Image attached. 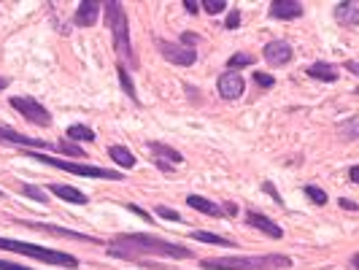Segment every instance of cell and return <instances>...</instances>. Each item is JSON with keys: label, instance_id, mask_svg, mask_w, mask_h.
<instances>
[{"label": "cell", "instance_id": "cell-24", "mask_svg": "<svg viewBox=\"0 0 359 270\" xmlns=\"http://www.w3.org/2000/svg\"><path fill=\"white\" fill-rule=\"evenodd\" d=\"M254 62H257V57H254V54L238 52V54H233V57L227 60V71L238 73L241 68H249V65H254Z\"/></svg>", "mask_w": 359, "mask_h": 270}, {"label": "cell", "instance_id": "cell-18", "mask_svg": "<svg viewBox=\"0 0 359 270\" xmlns=\"http://www.w3.org/2000/svg\"><path fill=\"white\" fill-rule=\"evenodd\" d=\"M108 157L116 165V170H133V168L138 165L135 154H133L127 146H108Z\"/></svg>", "mask_w": 359, "mask_h": 270}, {"label": "cell", "instance_id": "cell-16", "mask_svg": "<svg viewBox=\"0 0 359 270\" xmlns=\"http://www.w3.org/2000/svg\"><path fill=\"white\" fill-rule=\"evenodd\" d=\"M46 189L52 192L54 198L68 200V203H76V205H87V203H90V195L81 192V189H76V187H71V184H49Z\"/></svg>", "mask_w": 359, "mask_h": 270}, {"label": "cell", "instance_id": "cell-3", "mask_svg": "<svg viewBox=\"0 0 359 270\" xmlns=\"http://www.w3.org/2000/svg\"><path fill=\"white\" fill-rule=\"evenodd\" d=\"M292 259L287 254H262V257H205L200 270H287Z\"/></svg>", "mask_w": 359, "mask_h": 270}, {"label": "cell", "instance_id": "cell-37", "mask_svg": "<svg viewBox=\"0 0 359 270\" xmlns=\"http://www.w3.org/2000/svg\"><path fill=\"white\" fill-rule=\"evenodd\" d=\"M222 211H224V216H238V205L233 200H227V203H222Z\"/></svg>", "mask_w": 359, "mask_h": 270}, {"label": "cell", "instance_id": "cell-26", "mask_svg": "<svg viewBox=\"0 0 359 270\" xmlns=\"http://www.w3.org/2000/svg\"><path fill=\"white\" fill-rule=\"evenodd\" d=\"M22 195L30 200H36V203H41V205H46V192L41 189V187H33V184H22Z\"/></svg>", "mask_w": 359, "mask_h": 270}, {"label": "cell", "instance_id": "cell-32", "mask_svg": "<svg viewBox=\"0 0 359 270\" xmlns=\"http://www.w3.org/2000/svg\"><path fill=\"white\" fill-rule=\"evenodd\" d=\"M224 27H227V30H238V27H241V8H233V11H230V17H227V22H224Z\"/></svg>", "mask_w": 359, "mask_h": 270}, {"label": "cell", "instance_id": "cell-2", "mask_svg": "<svg viewBox=\"0 0 359 270\" xmlns=\"http://www.w3.org/2000/svg\"><path fill=\"white\" fill-rule=\"evenodd\" d=\"M103 11H106V25L111 30L114 52L119 54V62L125 60L130 68H138V57H135V49L130 43V25H127L125 6L119 0H108V3H103Z\"/></svg>", "mask_w": 359, "mask_h": 270}, {"label": "cell", "instance_id": "cell-12", "mask_svg": "<svg viewBox=\"0 0 359 270\" xmlns=\"http://www.w3.org/2000/svg\"><path fill=\"white\" fill-rule=\"evenodd\" d=\"M246 224L254 227V230H259L262 235L273 238V241H281V238H284V227H281L278 222H273L270 216L259 214V211H249V214H246Z\"/></svg>", "mask_w": 359, "mask_h": 270}, {"label": "cell", "instance_id": "cell-21", "mask_svg": "<svg viewBox=\"0 0 359 270\" xmlns=\"http://www.w3.org/2000/svg\"><path fill=\"white\" fill-rule=\"evenodd\" d=\"M192 241H200V243H211V246H224V249H238L233 238H224V235L216 233H205V230H195L192 233Z\"/></svg>", "mask_w": 359, "mask_h": 270}, {"label": "cell", "instance_id": "cell-22", "mask_svg": "<svg viewBox=\"0 0 359 270\" xmlns=\"http://www.w3.org/2000/svg\"><path fill=\"white\" fill-rule=\"evenodd\" d=\"M116 76H119V84H122V90H125V95L138 106L141 103V97H138V90H135V84H133V76H130V71H127L122 62H116Z\"/></svg>", "mask_w": 359, "mask_h": 270}, {"label": "cell", "instance_id": "cell-36", "mask_svg": "<svg viewBox=\"0 0 359 270\" xmlns=\"http://www.w3.org/2000/svg\"><path fill=\"white\" fill-rule=\"evenodd\" d=\"M127 208H130L133 214H138V216H141L144 222H151V216L146 214V211H144V208H141V205H135V203H127Z\"/></svg>", "mask_w": 359, "mask_h": 270}, {"label": "cell", "instance_id": "cell-29", "mask_svg": "<svg viewBox=\"0 0 359 270\" xmlns=\"http://www.w3.org/2000/svg\"><path fill=\"white\" fill-rule=\"evenodd\" d=\"M203 11H208L211 17H216V14L227 11V3H224V0H205V3H203Z\"/></svg>", "mask_w": 359, "mask_h": 270}, {"label": "cell", "instance_id": "cell-14", "mask_svg": "<svg viewBox=\"0 0 359 270\" xmlns=\"http://www.w3.org/2000/svg\"><path fill=\"white\" fill-rule=\"evenodd\" d=\"M268 14L273 19H281V22L300 19L303 17V3H297V0H273L268 8Z\"/></svg>", "mask_w": 359, "mask_h": 270}, {"label": "cell", "instance_id": "cell-38", "mask_svg": "<svg viewBox=\"0 0 359 270\" xmlns=\"http://www.w3.org/2000/svg\"><path fill=\"white\" fill-rule=\"evenodd\" d=\"M0 270H33V268H25V265H17V262H8V259H0Z\"/></svg>", "mask_w": 359, "mask_h": 270}, {"label": "cell", "instance_id": "cell-8", "mask_svg": "<svg viewBox=\"0 0 359 270\" xmlns=\"http://www.w3.org/2000/svg\"><path fill=\"white\" fill-rule=\"evenodd\" d=\"M0 144L8 146H19V149H30V151H54L52 141H38V138H30L25 133H19L14 127L0 125Z\"/></svg>", "mask_w": 359, "mask_h": 270}, {"label": "cell", "instance_id": "cell-17", "mask_svg": "<svg viewBox=\"0 0 359 270\" xmlns=\"http://www.w3.org/2000/svg\"><path fill=\"white\" fill-rule=\"evenodd\" d=\"M306 73L311 76V79H316V81H324V84H332V81H338V79H341L338 68H335L332 62H324V60L313 62V65H308Z\"/></svg>", "mask_w": 359, "mask_h": 270}, {"label": "cell", "instance_id": "cell-34", "mask_svg": "<svg viewBox=\"0 0 359 270\" xmlns=\"http://www.w3.org/2000/svg\"><path fill=\"white\" fill-rule=\"evenodd\" d=\"M181 6H184V11H187V14H192V17L200 14V3H195V0H184Z\"/></svg>", "mask_w": 359, "mask_h": 270}, {"label": "cell", "instance_id": "cell-11", "mask_svg": "<svg viewBox=\"0 0 359 270\" xmlns=\"http://www.w3.org/2000/svg\"><path fill=\"white\" fill-rule=\"evenodd\" d=\"M262 54H265V62H268L270 68H284V65L292 62V57H294L289 41H270V43H265Z\"/></svg>", "mask_w": 359, "mask_h": 270}, {"label": "cell", "instance_id": "cell-20", "mask_svg": "<svg viewBox=\"0 0 359 270\" xmlns=\"http://www.w3.org/2000/svg\"><path fill=\"white\" fill-rule=\"evenodd\" d=\"M335 19L346 27H357L359 25V6L357 3H338L335 6Z\"/></svg>", "mask_w": 359, "mask_h": 270}, {"label": "cell", "instance_id": "cell-28", "mask_svg": "<svg viewBox=\"0 0 359 270\" xmlns=\"http://www.w3.org/2000/svg\"><path fill=\"white\" fill-rule=\"evenodd\" d=\"M154 214L160 216V219H168V222H184V216H181L179 211L165 208V205H154Z\"/></svg>", "mask_w": 359, "mask_h": 270}, {"label": "cell", "instance_id": "cell-42", "mask_svg": "<svg viewBox=\"0 0 359 270\" xmlns=\"http://www.w3.org/2000/svg\"><path fill=\"white\" fill-rule=\"evenodd\" d=\"M8 84H11V81H8V79H6V76H0V92L6 90V87H8Z\"/></svg>", "mask_w": 359, "mask_h": 270}, {"label": "cell", "instance_id": "cell-19", "mask_svg": "<svg viewBox=\"0 0 359 270\" xmlns=\"http://www.w3.org/2000/svg\"><path fill=\"white\" fill-rule=\"evenodd\" d=\"M187 205H189V208H195L198 214L214 216V219H222V216H224L222 205H216L214 200L203 198V195H187Z\"/></svg>", "mask_w": 359, "mask_h": 270}, {"label": "cell", "instance_id": "cell-40", "mask_svg": "<svg viewBox=\"0 0 359 270\" xmlns=\"http://www.w3.org/2000/svg\"><path fill=\"white\" fill-rule=\"evenodd\" d=\"M346 71H348V73H354V76H357V73H359V65H357V62H354V60H348V62H346Z\"/></svg>", "mask_w": 359, "mask_h": 270}, {"label": "cell", "instance_id": "cell-33", "mask_svg": "<svg viewBox=\"0 0 359 270\" xmlns=\"http://www.w3.org/2000/svg\"><path fill=\"white\" fill-rule=\"evenodd\" d=\"M198 41H200V38L195 36L192 30H187V33H181V36H179L181 46H192V49H195V46H198Z\"/></svg>", "mask_w": 359, "mask_h": 270}, {"label": "cell", "instance_id": "cell-35", "mask_svg": "<svg viewBox=\"0 0 359 270\" xmlns=\"http://www.w3.org/2000/svg\"><path fill=\"white\" fill-rule=\"evenodd\" d=\"M338 205H341L343 211H351V214H354V211L359 208L357 203H354V200H348V198H341V200H338Z\"/></svg>", "mask_w": 359, "mask_h": 270}, {"label": "cell", "instance_id": "cell-7", "mask_svg": "<svg viewBox=\"0 0 359 270\" xmlns=\"http://www.w3.org/2000/svg\"><path fill=\"white\" fill-rule=\"evenodd\" d=\"M154 43H157V49H160L162 57H165L168 62L179 65V68H192V65L198 62V49H192V46H181L179 41L173 43V41H162V38H157Z\"/></svg>", "mask_w": 359, "mask_h": 270}, {"label": "cell", "instance_id": "cell-10", "mask_svg": "<svg viewBox=\"0 0 359 270\" xmlns=\"http://www.w3.org/2000/svg\"><path fill=\"white\" fill-rule=\"evenodd\" d=\"M216 92H219V97H224V100H238V97H243V92H246V81H243V76H238V73L224 71L216 79Z\"/></svg>", "mask_w": 359, "mask_h": 270}, {"label": "cell", "instance_id": "cell-15", "mask_svg": "<svg viewBox=\"0 0 359 270\" xmlns=\"http://www.w3.org/2000/svg\"><path fill=\"white\" fill-rule=\"evenodd\" d=\"M100 3H95V0H81L79 3V8H76V14H73V22L79 25V27H92V25H97V19H100Z\"/></svg>", "mask_w": 359, "mask_h": 270}, {"label": "cell", "instance_id": "cell-41", "mask_svg": "<svg viewBox=\"0 0 359 270\" xmlns=\"http://www.w3.org/2000/svg\"><path fill=\"white\" fill-rule=\"evenodd\" d=\"M351 270H359V254L351 257Z\"/></svg>", "mask_w": 359, "mask_h": 270}, {"label": "cell", "instance_id": "cell-27", "mask_svg": "<svg viewBox=\"0 0 359 270\" xmlns=\"http://www.w3.org/2000/svg\"><path fill=\"white\" fill-rule=\"evenodd\" d=\"M252 79H254V84H257V87H262V90H270V87L276 84V79H273L270 73H262V71H254Z\"/></svg>", "mask_w": 359, "mask_h": 270}, {"label": "cell", "instance_id": "cell-23", "mask_svg": "<svg viewBox=\"0 0 359 270\" xmlns=\"http://www.w3.org/2000/svg\"><path fill=\"white\" fill-rule=\"evenodd\" d=\"M65 135H68V141H73V144H79V141H95V130H92L90 125H71L68 130H65Z\"/></svg>", "mask_w": 359, "mask_h": 270}, {"label": "cell", "instance_id": "cell-30", "mask_svg": "<svg viewBox=\"0 0 359 270\" xmlns=\"http://www.w3.org/2000/svg\"><path fill=\"white\" fill-rule=\"evenodd\" d=\"M341 133H346V141H357V116L346 119V125L341 127Z\"/></svg>", "mask_w": 359, "mask_h": 270}, {"label": "cell", "instance_id": "cell-9", "mask_svg": "<svg viewBox=\"0 0 359 270\" xmlns=\"http://www.w3.org/2000/svg\"><path fill=\"white\" fill-rule=\"evenodd\" d=\"M146 149L151 151V162H154L160 170H165V173H173L181 162H184L181 151H176L173 146L162 144V141H146Z\"/></svg>", "mask_w": 359, "mask_h": 270}, {"label": "cell", "instance_id": "cell-1", "mask_svg": "<svg viewBox=\"0 0 359 270\" xmlns=\"http://www.w3.org/2000/svg\"><path fill=\"white\" fill-rule=\"evenodd\" d=\"M106 254L114 259H125V262H146L149 257H162V259H192L195 257L192 249H187L181 243H170L151 233L114 235L108 241Z\"/></svg>", "mask_w": 359, "mask_h": 270}, {"label": "cell", "instance_id": "cell-4", "mask_svg": "<svg viewBox=\"0 0 359 270\" xmlns=\"http://www.w3.org/2000/svg\"><path fill=\"white\" fill-rule=\"evenodd\" d=\"M25 157H30L33 162H43L49 168L57 170H65L71 176H81V179H106V181H122V170L116 168H100V165H87V162H71L62 160V157H52L46 151H30V149H22Z\"/></svg>", "mask_w": 359, "mask_h": 270}, {"label": "cell", "instance_id": "cell-43", "mask_svg": "<svg viewBox=\"0 0 359 270\" xmlns=\"http://www.w3.org/2000/svg\"><path fill=\"white\" fill-rule=\"evenodd\" d=\"M0 198H3V192H0Z\"/></svg>", "mask_w": 359, "mask_h": 270}, {"label": "cell", "instance_id": "cell-5", "mask_svg": "<svg viewBox=\"0 0 359 270\" xmlns=\"http://www.w3.org/2000/svg\"><path fill=\"white\" fill-rule=\"evenodd\" d=\"M0 252L8 254H22V257H30L38 262H46V265H57V268H79V257H73L68 252H60V249H46V246H36V243H27V241H14V238H3L0 235Z\"/></svg>", "mask_w": 359, "mask_h": 270}, {"label": "cell", "instance_id": "cell-25", "mask_svg": "<svg viewBox=\"0 0 359 270\" xmlns=\"http://www.w3.org/2000/svg\"><path fill=\"white\" fill-rule=\"evenodd\" d=\"M303 192H306V198L311 200V203H316V205H327V200H330V195L324 192L322 187H316V184H306Z\"/></svg>", "mask_w": 359, "mask_h": 270}, {"label": "cell", "instance_id": "cell-39", "mask_svg": "<svg viewBox=\"0 0 359 270\" xmlns=\"http://www.w3.org/2000/svg\"><path fill=\"white\" fill-rule=\"evenodd\" d=\"M348 181H351V184H359V168L357 165H351V168H348Z\"/></svg>", "mask_w": 359, "mask_h": 270}, {"label": "cell", "instance_id": "cell-31", "mask_svg": "<svg viewBox=\"0 0 359 270\" xmlns=\"http://www.w3.org/2000/svg\"><path fill=\"white\" fill-rule=\"evenodd\" d=\"M262 192H265V195H270V198L276 200V203H278V205H284V198H281V195H278V189H276V187H273V181H262Z\"/></svg>", "mask_w": 359, "mask_h": 270}, {"label": "cell", "instance_id": "cell-6", "mask_svg": "<svg viewBox=\"0 0 359 270\" xmlns=\"http://www.w3.org/2000/svg\"><path fill=\"white\" fill-rule=\"evenodd\" d=\"M8 106L14 108L17 114H22V119H27L30 125L52 127L49 108L43 106V103H38L36 97H30V95H14V97H8Z\"/></svg>", "mask_w": 359, "mask_h": 270}, {"label": "cell", "instance_id": "cell-13", "mask_svg": "<svg viewBox=\"0 0 359 270\" xmlns=\"http://www.w3.org/2000/svg\"><path fill=\"white\" fill-rule=\"evenodd\" d=\"M17 224L30 227V230H41V233H49V235H62V238H73V241H84V243H100V238L76 233V230H65V227H60V224H43V222H17Z\"/></svg>", "mask_w": 359, "mask_h": 270}]
</instances>
